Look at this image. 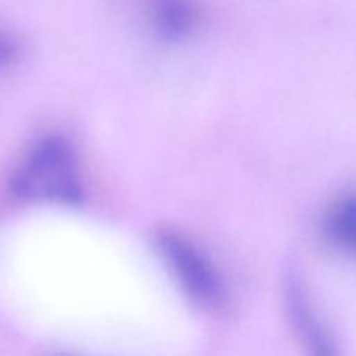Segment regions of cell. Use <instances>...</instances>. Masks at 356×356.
<instances>
[{"instance_id": "3957f363", "label": "cell", "mask_w": 356, "mask_h": 356, "mask_svg": "<svg viewBox=\"0 0 356 356\" xmlns=\"http://www.w3.org/2000/svg\"><path fill=\"white\" fill-rule=\"evenodd\" d=\"M282 298L289 325L306 356H341L336 337L316 313L306 282L296 268H287L284 273Z\"/></svg>"}, {"instance_id": "277c9868", "label": "cell", "mask_w": 356, "mask_h": 356, "mask_svg": "<svg viewBox=\"0 0 356 356\" xmlns=\"http://www.w3.org/2000/svg\"><path fill=\"white\" fill-rule=\"evenodd\" d=\"M148 19L159 38L181 42L191 37L200 24L197 0H148Z\"/></svg>"}, {"instance_id": "7a4b0ae2", "label": "cell", "mask_w": 356, "mask_h": 356, "mask_svg": "<svg viewBox=\"0 0 356 356\" xmlns=\"http://www.w3.org/2000/svg\"><path fill=\"white\" fill-rule=\"evenodd\" d=\"M155 245L177 287L193 305L204 309H218L225 305L222 278L195 242L179 232L162 229L156 233Z\"/></svg>"}, {"instance_id": "6da1fadb", "label": "cell", "mask_w": 356, "mask_h": 356, "mask_svg": "<svg viewBox=\"0 0 356 356\" xmlns=\"http://www.w3.org/2000/svg\"><path fill=\"white\" fill-rule=\"evenodd\" d=\"M9 188L26 204L79 207L83 202V183L72 143L58 134L37 139L14 167Z\"/></svg>"}, {"instance_id": "8992f818", "label": "cell", "mask_w": 356, "mask_h": 356, "mask_svg": "<svg viewBox=\"0 0 356 356\" xmlns=\"http://www.w3.org/2000/svg\"><path fill=\"white\" fill-rule=\"evenodd\" d=\"M21 54V42L10 31L0 28V72L7 70L17 61Z\"/></svg>"}, {"instance_id": "5b68a950", "label": "cell", "mask_w": 356, "mask_h": 356, "mask_svg": "<svg viewBox=\"0 0 356 356\" xmlns=\"http://www.w3.org/2000/svg\"><path fill=\"white\" fill-rule=\"evenodd\" d=\"M330 242L356 259V193H350L334 202L323 222Z\"/></svg>"}]
</instances>
